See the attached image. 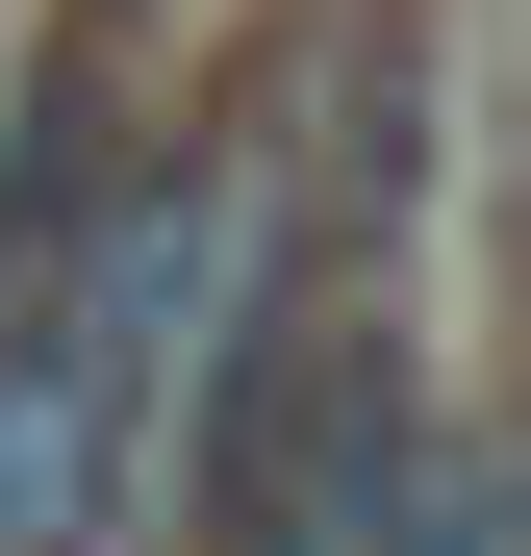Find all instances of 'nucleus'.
<instances>
[{"instance_id":"f257e3e1","label":"nucleus","mask_w":531,"mask_h":556,"mask_svg":"<svg viewBox=\"0 0 531 556\" xmlns=\"http://www.w3.org/2000/svg\"><path fill=\"white\" fill-rule=\"evenodd\" d=\"M253 177H279V127H177V152L76 177V228L0 253V556H127L177 380H203V304L253 253Z\"/></svg>"}]
</instances>
